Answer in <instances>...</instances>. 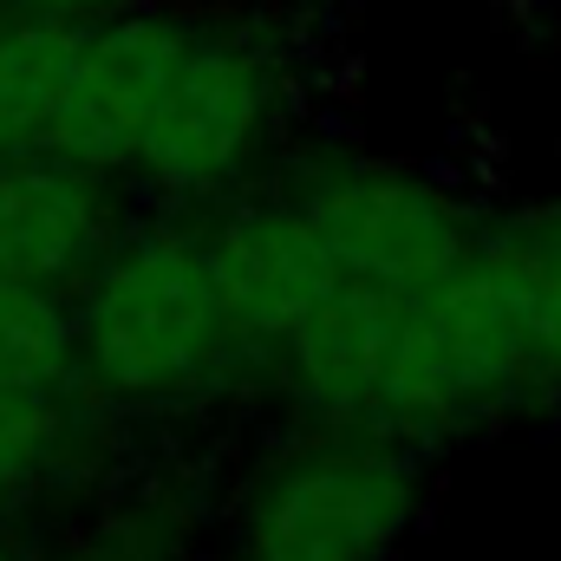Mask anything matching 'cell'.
Here are the masks:
<instances>
[{
    "label": "cell",
    "instance_id": "cell-9",
    "mask_svg": "<svg viewBox=\"0 0 561 561\" xmlns=\"http://www.w3.org/2000/svg\"><path fill=\"white\" fill-rule=\"evenodd\" d=\"M72 39L79 26H59V20H33V13L0 20V157L46 150L66 66H72Z\"/></svg>",
    "mask_w": 561,
    "mask_h": 561
},
{
    "label": "cell",
    "instance_id": "cell-1",
    "mask_svg": "<svg viewBox=\"0 0 561 561\" xmlns=\"http://www.w3.org/2000/svg\"><path fill=\"white\" fill-rule=\"evenodd\" d=\"M561 412V190L483 216L444 280L392 300L366 431L412 450Z\"/></svg>",
    "mask_w": 561,
    "mask_h": 561
},
{
    "label": "cell",
    "instance_id": "cell-11",
    "mask_svg": "<svg viewBox=\"0 0 561 561\" xmlns=\"http://www.w3.org/2000/svg\"><path fill=\"white\" fill-rule=\"evenodd\" d=\"M144 0H13V13H33V20H59V26H99L112 13H131Z\"/></svg>",
    "mask_w": 561,
    "mask_h": 561
},
{
    "label": "cell",
    "instance_id": "cell-5",
    "mask_svg": "<svg viewBox=\"0 0 561 561\" xmlns=\"http://www.w3.org/2000/svg\"><path fill=\"white\" fill-rule=\"evenodd\" d=\"M262 183L307 222L340 275L379 294H419L444 280L483 222V209L431 163L353 138H320L307 125L280 144Z\"/></svg>",
    "mask_w": 561,
    "mask_h": 561
},
{
    "label": "cell",
    "instance_id": "cell-12",
    "mask_svg": "<svg viewBox=\"0 0 561 561\" xmlns=\"http://www.w3.org/2000/svg\"><path fill=\"white\" fill-rule=\"evenodd\" d=\"M0 561H33L20 542H13V529H7V523H0Z\"/></svg>",
    "mask_w": 561,
    "mask_h": 561
},
{
    "label": "cell",
    "instance_id": "cell-3",
    "mask_svg": "<svg viewBox=\"0 0 561 561\" xmlns=\"http://www.w3.org/2000/svg\"><path fill=\"white\" fill-rule=\"evenodd\" d=\"M307 112V39L287 0H190V33L131 163V196L216 209L249 190Z\"/></svg>",
    "mask_w": 561,
    "mask_h": 561
},
{
    "label": "cell",
    "instance_id": "cell-4",
    "mask_svg": "<svg viewBox=\"0 0 561 561\" xmlns=\"http://www.w3.org/2000/svg\"><path fill=\"white\" fill-rule=\"evenodd\" d=\"M431 457L340 424H268L222 483V561H399L424 516Z\"/></svg>",
    "mask_w": 561,
    "mask_h": 561
},
{
    "label": "cell",
    "instance_id": "cell-6",
    "mask_svg": "<svg viewBox=\"0 0 561 561\" xmlns=\"http://www.w3.org/2000/svg\"><path fill=\"white\" fill-rule=\"evenodd\" d=\"M183 33H190V0H144L131 13L79 26L46 150L92 163L131 190V163H138L144 131L163 105Z\"/></svg>",
    "mask_w": 561,
    "mask_h": 561
},
{
    "label": "cell",
    "instance_id": "cell-2",
    "mask_svg": "<svg viewBox=\"0 0 561 561\" xmlns=\"http://www.w3.org/2000/svg\"><path fill=\"white\" fill-rule=\"evenodd\" d=\"M79 386L118 419H183L242 405L249 366L196 209L131 216L105 262L72 287Z\"/></svg>",
    "mask_w": 561,
    "mask_h": 561
},
{
    "label": "cell",
    "instance_id": "cell-13",
    "mask_svg": "<svg viewBox=\"0 0 561 561\" xmlns=\"http://www.w3.org/2000/svg\"><path fill=\"white\" fill-rule=\"evenodd\" d=\"M7 13H13V0H0V20H7Z\"/></svg>",
    "mask_w": 561,
    "mask_h": 561
},
{
    "label": "cell",
    "instance_id": "cell-10",
    "mask_svg": "<svg viewBox=\"0 0 561 561\" xmlns=\"http://www.w3.org/2000/svg\"><path fill=\"white\" fill-rule=\"evenodd\" d=\"M33 386H79L72 294L0 280V392H33Z\"/></svg>",
    "mask_w": 561,
    "mask_h": 561
},
{
    "label": "cell",
    "instance_id": "cell-8",
    "mask_svg": "<svg viewBox=\"0 0 561 561\" xmlns=\"http://www.w3.org/2000/svg\"><path fill=\"white\" fill-rule=\"evenodd\" d=\"M118 412L85 386L0 392V523L59 483H99Z\"/></svg>",
    "mask_w": 561,
    "mask_h": 561
},
{
    "label": "cell",
    "instance_id": "cell-7",
    "mask_svg": "<svg viewBox=\"0 0 561 561\" xmlns=\"http://www.w3.org/2000/svg\"><path fill=\"white\" fill-rule=\"evenodd\" d=\"M131 190L59 150L0 157V280L72 294L131 222Z\"/></svg>",
    "mask_w": 561,
    "mask_h": 561
}]
</instances>
